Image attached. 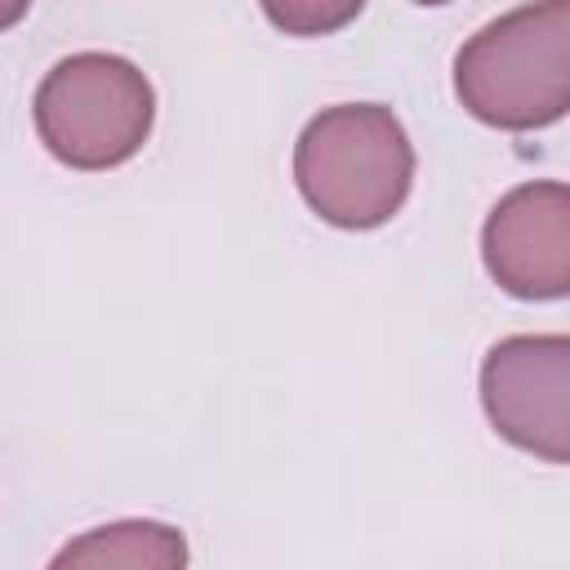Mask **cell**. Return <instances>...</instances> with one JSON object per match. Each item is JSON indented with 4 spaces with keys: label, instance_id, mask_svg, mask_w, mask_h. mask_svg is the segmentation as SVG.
Wrapping results in <instances>:
<instances>
[{
    "label": "cell",
    "instance_id": "cell-1",
    "mask_svg": "<svg viewBox=\"0 0 570 570\" xmlns=\"http://www.w3.org/2000/svg\"><path fill=\"white\" fill-rule=\"evenodd\" d=\"M454 94L468 116L530 134L570 107V0H534L463 40Z\"/></svg>",
    "mask_w": 570,
    "mask_h": 570
},
{
    "label": "cell",
    "instance_id": "cell-2",
    "mask_svg": "<svg viewBox=\"0 0 570 570\" xmlns=\"http://www.w3.org/2000/svg\"><path fill=\"white\" fill-rule=\"evenodd\" d=\"M294 183L325 223L343 232L383 227L414 183L405 125L379 102H338L316 111L294 142Z\"/></svg>",
    "mask_w": 570,
    "mask_h": 570
},
{
    "label": "cell",
    "instance_id": "cell-3",
    "mask_svg": "<svg viewBox=\"0 0 570 570\" xmlns=\"http://www.w3.org/2000/svg\"><path fill=\"white\" fill-rule=\"evenodd\" d=\"M31 116L53 160L98 174L142 151L156 120V89L129 58L85 49L45 71Z\"/></svg>",
    "mask_w": 570,
    "mask_h": 570
},
{
    "label": "cell",
    "instance_id": "cell-4",
    "mask_svg": "<svg viewBox=\"0 0 570 570\" xmlns=\"http://www.w3.org/2000/svg\"><path fill=\"white\" fill-rule=\"evenodd\" d=\"M481 405L490 428L543 459H570V338L566 334H512L481 361Z\"/></svg>",
    "mask_w": 570,
    "mask_h": 570
},
{
    "label": "cell",
    "instance_id": "cell-5",
    "mask_svg": "<svg viewBox=\"0 0 570 570\" xmlns=\"http://www.w3.org/2000/svg\"><path fill=\"white\" fill-rule=\"evenodd\" d=\"M490 281L525 303L570 294V187L557 178L512 187L481 227Z\"/></svg>",
    "mask_w": 570,
    "mask_h": 570
},
{
    "label": "cell",
    "instance_id": "cell-6",
    "mask_svg": "<svg viewBox=\"0 0 570 570\" xmlns=\"http://www.w3.org/2000/svg\"><path fill=\"white\" fill-rule=\"evenodd\" d=\"M53 566H125V570H142V566H156V570H174V566H187V543H183V530L165 525V521H111V525H98V530H85L80 539H71Z\"/></svg>",
    "mask_w": 570,
    "mask_h": 570
},
{
    "label": "cell",
    "instance_id": "cell-7",
    "mask_svg": "<svg viewBox=\"0 0 570 570\" xmlns=\"http://www.w3.org/2000/svg\"><path fill=\"white\" fill-rule=\"evenodd\" d=\"M365 0H263V13L285 36H330L343 31Z\"/></svg>",
    "mask_w": 570,
    "mask_h": 570
},
{
    "label": "cell",
    "instance_id": "cell-8",
    "mask_svg": "<svg viewBox=\"0 0 570 570\" xmlns=\"http://www.w3.org/2000/svg\"><path fill=\"white\" fill-rule=\"evenodd\" d=\"M27 9H31V0H0V31L18 27L27 18Z\"/></svg>",
    "mask_w": 570,
    "mask_h": 570
},
{
    "label": "cell",
    "instance_id": "cell-9",
    "mask_svg": "<svg viewBox=\"0 0 570 570\" xmlns=\"http://www.w3.org/2000/svg\"><path fill=\"white\" fill-rule=\"evenodd\" d=\"M414 4H450V0H414Z\"/></svg>",
    "mask_w": 570,
    "mask_h": 570
}]
</instances>
